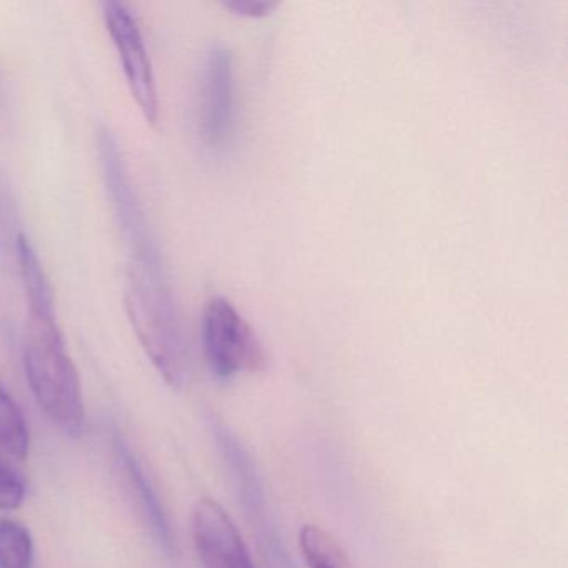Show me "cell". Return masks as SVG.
I'll list each match as a JSON object with an SVG mask.
<instances>
[{"label": "cell", "mask_w": 568, "mask_h": 568, "mask_svg": "<svg viewBox=\"0 0 568 568\" xmlns=\"http://www.w3.org/2000/svg\"><path fill=\"white\" fill-rule=\"evenodd\" d=\"M125 311L159 374L179 388L189 378V354L164 268L132 262L125 277Z\"/></svg>", "instance_id": "1"}, {"label": "cell", "mask_w": 568, "mask_h": 568, "mask_svg": "<svg viewBox=\"0 0 568 568\" xmlns=\"http://www.w3.org/2000/svg\"><path fill=\"white\" fill-rule=\"evenodd\" d=\"M199 131L207 148L221 149L234 128V65L224 45L209 49L202 68Z\"/></svg>", "instance_id": "7"}, {"label": "cell", "mask_w": 568, "mask_h": 568, "mask_svg": "<svg viewBox=\"0 0 568 568\" xmlns=\"http://www.w3.org/2000/svg\"><path fill=\"white\" fill-rule=\"evenodd\" d=\"M0 568H34L31 531L12 518H0Z\"/></svg>", "instance_id": "12"}, {"label": "cell", "mask_w": 568, "mask_h": 568, "mask_svg": "<svg viewBox=\"0 0 568 568\" xmlns=\"http://www.w3.org/2000/svg\"><path fill=\"white\" fill-rule=\"evenodd\" d=\"M22 357L39 408L62 432L79 437L85 424L81 377L65 347L58 317L29 315Z\"/></svg>", "instance_id": "2"}, {"label": "cell", "mask_w": 568, "mask_h": 568, "mask_svg": "<svg viewBox=\"0 0 568 568\" xmlns=\"http://www.w3.org/2000/svg\"><path fill=\"white\" fill-rule=\"evenodd\" d=\"M28 484L21 471L0 457V510H18L26 500Z\"/></svg>", "instance_id": "14"}, {"label": "cell", "mask_w": 568, "mask_h": 568, "mask_svg": "<svg viewBox=\"0 0 568 568\" xmlns=\"http://www.w3.org/2000/svg\"><path fill=\"white\" fill-rule=\"evenodd\" d=\"M18 262L26 297H28L29 315L55 317L51 282L34 245L24 234L18 237Z\"/></svg>", "instance_id": "9"}, {"label": "cell", "mask_w": 568, "mask_h": 568, "mask_svg": "<svg viewBox=\"0 0 568 568\" xmlns=\"http://www.w3.org/2000/svg\"><path fill=\"white\" fill-rule=\"evenodd\" d=\"M301 550L308 568H352L347 555L334 535L317 525L301 530Z\"/></svg>", "instance_id": "10"}, {"label": "cell", "mask_w": 568, "mask_h": 568, "mask_svg": "<svg viewBox=\"0 0 568 568\" xmlns=\"http://www.w3.org/2000/svg\"><path fill=\"white\" fill-rule=\"evenodd\" d=\"M29 445L31 437L24 414L18 402L0 385V447L18 460H26Z\"/></svg>", "instance_id": "11"}, {"label": "cell", "mask_w": 568, "mask_h": 568, "mask_svg": "<svg viewBox=\"0 0 568 568\" xmlns=\"http://www.w3.org/2000/svg\"><path fill=\"white\" fill-rule=\"evenodd\" d=\"M124 460L125 465H128L129 475H131L132 484H134L135 490L139 491V497L142 498V504H144L145 511L148 515H151L152 525H154L155 530H158L159 537L165 541V544L171 545V528H169L168 520H165L164 510L161 508V504H159L158 497H155L154 490H152L151 485H148V480H145L144 474H142L139 465L135 464L134 458L129 452H124Z\"/></svg>", "instance_id": "13"}, {"label": "cell", "mask_w": 568, "mask_h": 568, "mask_svg": "<svg viewBox=\"0 0 568 568\" xmlns=\"http://www.w3.org/2000/svg\"><path fill=\"white\" fill-rule=\"evenodd\" d=\"M224 8L239 18L262 19L271 16L278 4L268 0H229L224 2Z\"/></svg>", "instance_id": "15"}, {"label": "cell", "mask_w": 568, "mask_h": 568, "mask_svg": "<svg viewBox=\"0 0 568 568\" xmlns=\"http://www.w3.org/2000/svg\"><path fill=\"white\" fill-rule=\"evenodd\" d=\"M102 9L105 28L118 51L129 91L145 121L158 124L161 114L158 82L138 18L122 2H105Z\"/></svg>", "instance_id": "6"}, {"label": "cell", "mask_w": 568, "mask_h": 568, "mask_svg": "<svg viewBox=\"0 0 568 568\" xmlns=\"http://www.w3.org/2000/svg\"><path fill=\"white\" fill-rule=\"evenodd\" d=\"M202 347L212 375L231 381L242 372L264 371L267 354L261 338L234 304L215 297L202 315Z\"/></svg>", "instance_id": "3"}, {"label": "cell", "mask_w": 568, "mask_h": 568, "mask_svg": "<svg viewBox=\"0 0 568 568\" xmlns=\"http://www.w3.org/2000/svg\"><path fill=\"white\" fill-rule=\"evenodd\" d=\"M192 537L205 568H255L227 511L212 498L195 504Z\"/></svg>", "instance_id": "8"}, {"label": "cell", "mask_w": 568, "mask_h": 568, "mask_svg": "<svg viewBox=\"0 0 568 568\" xmlns=\"http://www.w3.org/2000/svg\"><path fill=\"white\" fill-rule=\"evenodd\" d=\"M215 434H217L219 447L227 462L234 484L237 485L235 488H237L247 520L254 528L265 564L268 568H297L288 555L281 530L274 521V514H272L271 505L265 497L257 467L252 462L251 455L227 428L217 427Z\"/></svg>", "instance_id": "5"}, {"label": "cell", "mask_w": 568, "mask_h": 568, "mask_svg": "<svg viewBox=\"0 0 568 568\" xmlns=\"http://www.w3.org/2000/svg\"><path fill=\"white\" fill-rule=\"evenodd\" d=\"M99 158H101L105 191L111 199L109 202L122 235L131 248L132 262H139L152 268H164L158 242L149 227L148 215L132 184L124 152L109 129L99 131Z\"/></svg>", "instance_id": "4"}]
</instances>
